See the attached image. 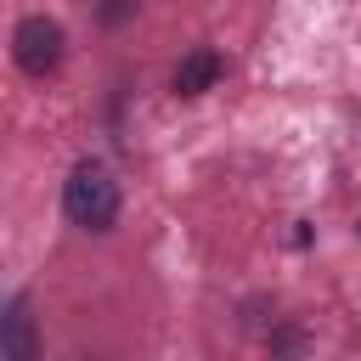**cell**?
<instances>
[{
  "label": "cell",
  "mask_w": 361,
  "mask_h": 361,
  "mask_svg": "<svg viewBox=\"0 0 361 361\" xmlns=\"http://www.w3.org/2000/svg\"><path fill=\"white\" fill-rule=\"evenodd\" d=\"M62 209H68V220L73 226H85V231H107L113 220H118V180L107 175V164H73V175H68V186H62Z\"/></svg>",
  "instance_id": "obj_1"
},
{
  "label": "cell",
  "mask_w": 361,
  "mask_h": 361,
  "mask_svg": "<svg viewBox=\"0 0 361 361\" xmlns=\"http://www.w3.org/2000/svg\"><path fill=\"white\" fill-rule=\"evenodd\" d=\"M62 51H68V34H62L56 17H23L17 34H11V56H17V68L34 73V79L56 73V68H62Z\"/></svg>",
  "instance_id": "obj_2"
},
{
  "label": "cell",
  "mask_w": 361,
  "mask_h": 361,
  "mask_svg": "<svg viewBox=\"0 0 361 361\" xmlns=\"http://www.w3.org/2000/svg\"><path fill=\"white\" fill-rule=\"evenodd\" d=\"M0 355L6 361H34V316H28V299H11L6 316H0Z\"/></svg>",
  "instance_id": "obj_3"
},
{
  "label": "cell",
  "mask_w": 361,
  "mask_h": 361,
  "mask_svg": "<svg viewBox=\"0 0 361 361\" xmlns=\"http://www.w3.org/2000/svg\"><path fill=\"white\" fill-rule=\"evenodd\" d=\"M220 73H226L220 51H192V56L175 68V96H203V90H209Z\"/></svg>",
  "instance_id": "obj_4"
},
{
  "label": "cell",
  "mask_w": 361,
  "mask_h": 361,
  "mask_svg": "<svg viewBox=\"0 0 361 361\" xmlns=\"http://www.w3.org/2000/svg\"><path fill=\"white\" fill-rule=\"evenodd\" d=\"M130 6H135V0H113V6H107V11H102V17H107V23H118V17H124V11H130Z\"/></svg>",
  "instance_id": "obj_5"
}]
</instances>
